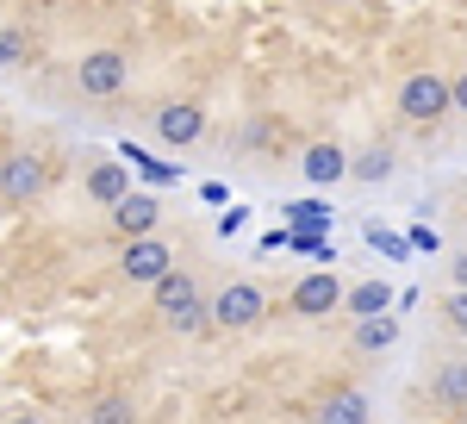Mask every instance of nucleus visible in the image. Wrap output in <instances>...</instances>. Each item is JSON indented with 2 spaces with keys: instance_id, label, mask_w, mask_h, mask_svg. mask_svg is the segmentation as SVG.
<instances>
[{
  "instance_id": "423d86ee",
  "label": "nucleus",
  "mask_w": 467,
  "mask_h": 424,
  "mask_svg": "<svg viewBox=\"0 0 467 424\" xmlns=\"http://www.w3.org/2000/svg\"><path fill=\"white\" fill-rule=\"evenodd\" d=\"M44 181H50L44 156H32V150H13V156L0 163V200L26 207V200H37V194H44Z\"/></svg>"
},
{
  "instance_id": "5701e85b",
  "label": "nucleus",
  "mask_w": 467,
  "mask_h": 424,
  "mask_svg": "<svg viewBox=\"0 0 467 424\" xmlns=\"http://www.w3.org/2000/svg\"><path fill=\"white\" fill-rule=\"evenodd\" d=\"M6 424H44V419H37V412H13Z\"/></svg>"
},
{
  "instance_id": "2eb2a0df",
  "label": "nucleus",
  "mask_w": 467,
  "mask_h": 424,
  "mask_svg": "<svg viewBox=\"0 0 467 424\" xmlns=\"http://www.w3.org/2000/svg\"><path fill=\"white\" fill-rule=\"evenodd\" d=\"M32 63V32L26 26H0V75L26 69Z\"/></svg>"
},
{
  "instance_id": "6e6552de",
  "label": "nucleus",
  "mask_w": 467,
  "mask_h": 424,
  "mask_svg": "<svg viewBox=\"0 0 467 424\" xmlns=\"http://www.w3.org/2000/svg\"><path fill=\"white\" fill-rule=\"evenodd\" d=\"M156 138L169 143V150H187V143L206 138V112L193 101H162L156 106Z\"/></svg>"
},
{
  "instance_id": "20e7f679",
  "label": "nucleus",
  "mask_w": 467,
  "mask_h": 424,
  "mask_svg": "<svg viewBox=\"0 0 467 424\" xmlns=\"http://www.w3.org/2000/svg\"><path fill=\"white\" fill-rule=\"evenodd\" d=\"M262 313H268V293L255 281H231L218 300H206V324H218V331H250V324H262Z\"/></svg>"
},
{
  "instance_id": "1a4fd4ad",
  "label": "nucleus",
  "mask_w": 467,
  "mask_h": 424,
  "mask_svg": "<svg viewBox=\"0 0 467 424\" xmlns=\"http://www.w3.org/2000/svg\"><path fill=\"white\" fill-rule=\"evenodd\" d=\"M299 175L312 181V187H330V181H349V150L330 138V143H312L306 156H299Z\"/></svg>"
},
{
  "instance_id": "9d476101",
  "label": "nucleus",
  "mask_w": 467,
  "mask_h": 424,
  "mask_svg": "<svg viewBox=\"0 0 467 424\" xmlns=\"http://www.w3.org/2000/svg\"><path fill=\"white\" fill-rule=\"evenodd\" d=\"M156 225H162L156 194H125V200L112 207V231H119V238H150Z\"/></svg>"
},
{
  "instance_id": "39448f33",
  "label": "nucleus",
  "mask_w": 467,
  "mask_h": 424,
  "mask_svg": "<svg viewBox=\"0 0 467 424\" xmlns=\"http://www.w3.org/2000/svg\"><path fill=\"white\" fill-rule=\"evenodd\" d=\"M125 81H131V57H125V50H88V57L75 63V88H81L88 101H112Z\"/></svg>"
},
{
  "instance_id": "0eeeda50",
  "label": "nucleus",
  "mask_w": 467,
  "mask_h": 424,
  "mask_svg": "<svg viewBox=\"0 0 467 424\" xmlns=\"http://www.w3.org/2000/svg\"><path fill=\"white\" fill-rule=\"evenodd\" d=\"M287 306H293V318H330L337 306H343V281H337L330 269L299 275V281H293V293H287Z\"/></svg>"
},
{
  "instance_id": "9b49d317",
  "label": "nucleus",
  "mask_w": 467,
  "mask_h": 424,
  "mask_svg": "<svg viewBox=\"0 0 467 424\" xmlns=\"http://www.w3.org/2000/svg\"><path fill=\"white\" fill-rule=\"evenodd\" d=\"M88 194H94L100 207H119V200L131 194V169H125V163H94V169H88Z\"/></svg>"
},
{
  "instance_id": "b1692460",
  "label": "nucleus",
  "mask_w": 467,
  "mask_h": 424,
  "mask_svg": "<svg viewBox=\"0 0 467 424\" xmlns=\"http://www.w3.org/2000/svg\"><path fill=\"white\" fill-rule=\"evenodd\" d=\"M449 424H467V419H449Z\"/></svg>"
},
{
  "instance_id": "f3484780",
  "label": "nucleus",
  "mask_w": 467,
  "mask_h": 424,
  "mask_svg": "<svg viewBox=\"0 0 467 424\" xmlns=\"http://www.w3.org/2000/svg\"><path fill=\"white\" fill-rule=\"evenodd\" d=\"M431 393L442 399V406H455V412H462V406H467V362H449V368L431 381Z\"/></svg>"
},
{
  "instance_id": "dca6fc26",
  "label": "nucleus",
  "mask_w": 467,
  "mask_h": 424,
  "mask_svg": "<svg viewBox=\"0 0 467 424\" xmlns=\"http://www.w3.org/2000/svg\"><path fill=\"white\" fill-rule=\"evenodd\" d=\"M393 175V150L387 143H368L361 156H349V181H387Z\"/></svg>"
},
{
  "instance_id": "6ab92c4d",
  "label": "nucleus",
  "mask_w": 467,
  "mask_h": 424,
  "mask_svg": "<svg viewBox=\"0 0 467 424\" xmlns=\"http://www.w3.org/2000/svg\"><path fill=\"white\" fill-rule=\"evenodd\" d=\"M442 324H449L455 337H467V287H455V293L442 300Z\"/></svg>"
},
{
  "instance_id": "aec40b11",
  "label": "nucleus",
  "mask_w": 467,
  "mask_h": 424,
  "mask_svg": "<svg viewBox=\"0 0 467 424\" xmlns=\"http://www.w3.org/2000/svg\"><path fill=\"white\" fill-rule=\"evenodd\" d=\"M449 112H462V119H467V69L449 75Z\"/></svg>"
},
{
  "instance_id": "ddd939ff",
  "label": "nucleus",
  "mask_w": 467,
  "mask_h": 424,
  "mask_svg": "<svg viewBox=\"0 0 467 424\" xmlns=\"http://www.w3.org/2000/svg\"><path fill=\"white\" fill-rule=\"evenodd\" d=\"M374 412H368V393H356V387H343V393H330L318 406V424H368Z\"/></svg>"
},
{
  "instance_id": "7ed1b4c3",
  "label": "nucleus",
  "mask_w": 467,
  "mask_h": 424,
  "mask_svg": "<svg viewBox=\"0 0 467 424\" xmlns=\"http://www.w3.org/2000/svg\"><path fill=\"white\" fill-rule=\"evenodd\" d=\"M175 269V244L169 238H125V249H119V281H131V287H156L162 275Z\"/></svg>"
},
{
  "instance_id": "4468645a",
  "label": "nucleus",
  "mask_w": 467,
  "mask_h": 424,
  "mask_svg": "<svg viewBox=\"0 0 467 424\" xmlns=\"http://www.w3.org/2000/svg\"><path fill=\"white\" fill-rule=\"evenodd\" d=\"M399 344V318L393 313H374V318H356V350H393Z\"/></svg>"
},
{
  "instance_id": "a211bd4d",
  "label": "nucleus",
  "mask_w": 467,
  "mask_h": 424,
  "mask_svg": "<svg viewBox=\"0 0 467 424\" xmlns=\"http://www.w3.org/2000/svg\"><path fill=\"white\" fill-rule=\"evenodd\" d=\"M88 419H94V424H138V412H131V399H125V393H100Z\"/></svg>"
},
{
  "instance_id": "f257e3e1",
  "label": "nucleus",
  "mask_w": 467,
  "mask_h": 424,
  "mask_svg": "<svg viewBox=\"0 0 467 424\" xmlns=\"http://www.w3.org/2000/svg\"><path fill=\"white\" fill-rule=\"evenodd\" d=\"M150 300H156V318H162L169 331H181V337L206 331V293H200V281H193L187 269H169L162 281L150 287Z\"/></svg>"
},
{
  "instance_id": "412c9836",
  "label": "nucleus",
  "mask_w": 467,
  "mask_h": 424,
  "mask_svg": "<svg viewBox=\"0 0 467 424\" xmlns=\"http://www.w3.org/2000/svg\"><path fill=\"white\" fill-rule=\"evenodd\" d=\"M293 225H324V207H287Z\"/></svg>"
},
{
  "instance_id": "4be33fe9",
  "label": "nucleus",
  "mask_w": 467,
  "mask_h": 424,
  "mask_svg": "<svg viewBox=\"0 0 467 424\" xmlns=\"http://www.w3.org/2000/svg\"><path fill=\"white\" fill-rule=\"evenodd\" d=\"M449 281L467 287V249H455V256H449Z\"/></svg>"
},
{
  "instance_id": "f03ea898",
  "label": "nucleus",
  "mask_w": 467,
  "mask_h": 424,
  "mask_svg": "<svg viewBox=\"0 0 467 424\" xmlns=\"http://www.w3.org/2000/svg\"><path fill=\"white\" fill-rule=\"evenodd\" d=\"M393 106H399L405 125H436V119H449V75H436V69L405 75Z\"/></svg>"
},
{
  "instance_id": "f8f14e48",
  "label": "nucleus",
  "mask_w": 467,
  "mask_h": 424,
  "mask_svg": "<svg viewBox=\"0 0 467 424\" xmlns=\"http://www.w3.org/2000/svg\"><path fill=\"white\" fill-rule=\"evenodd\" d=\"M387 306H393V287L387 281H361V287H343V306H337V313L374 318V313H387Z\"/></svg>"
}]
</instances>
